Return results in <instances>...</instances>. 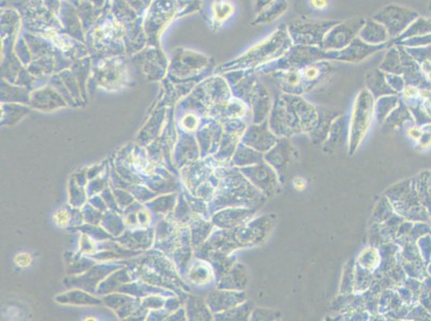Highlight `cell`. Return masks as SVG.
Instances as JSON below:
<instances>
[{"mask_svg":"<svg viewBox=\"0 0 431 321\" xmlns=\"http://www.w3.org/2000/svg\"><path fill=\"white\" fill-rule=\"evenodd\" d=\"M183 128H186V130H189V131H194L198 128V119L196 117L192 116V115H188V116L185 117L183 120Z\"/></svg>","mask_w":431,"mask_h":321,"instance_id":"obj_4","label":"cell"},{"mask_svg":"<svg viewBox=\"0 0 431 321\" xmlns=\"http://www.w3.org/2000/svg\"><path fill=\"white\" fill-rule=\"evenodd\" d=\"M53 220H54L55 224L60 227H67L68 225L70 224V220H71V214L66 209H60L54 213Z\"/></svg>","mask_w":431,"mask_h":321,"instance_id":"obj_2","label":"cell"},{"mask_svg":"<svg viewBox=\"0 0 431 321\" xmlns=\"http://www.w3.org/2000/svg\"><path fill=\"white\" fill-rule=\"evenodd\" d=\"M304 74H305L306 79L313 81V79H317L320 74V71L317 67H309L304 71Z\"/></svg>","mask_w":431,"mask_h":321,"instance_id":"obj_6","label":"cell"},{"mask_svg":"<svg viewBox=\"0 0 431 321\" xmlns=\"http://www.w3.org/2000/svg\"><path fill=\"white\" fill-rule=\"evenodd\" d=\"M14 262L20 268H27L33 262V257L28 253H20L15 256Z\"/></svg>","mask_w":431,"mask_h":321,"instance_id":"obj_3","label":"cell"},{"mask_svg":"<svg viewBox=\"0 0 431 321\" xmlns=\"http://www.w3.org/2000/svg\"><path fill=\"white\" fill-rule=\"evenodd\" d=\"M294 186L298 191H302L306 188V182L304 181V179H296L294 182Z\"/></svg>","mask_w":431,"mask_h":321,"instance_id":"obj_8","label":"cell"},{"mask_svg":"<svg viewBox=\"0 0 431 321\" xmlns=\"http://www.w3.org/2000/svg\"><path fill=\"white\" fill-rule=\"evenodd\" d=\"M287 83L291 86H298L300 83V75L298 71H291L285 75Z\"/></svg>","mask_w":431,"mask_h":321,"instance_id":"obj_5","label":"cell"},{"mask_svg":"<svg viewBox=\"0 0 431 321\" xmlns=\"http://www.w3.org/2000/svg\"><path fill=\"white\" fill-rule=\"evenodd\" d=\"M211 275L209 269L204 268L203 266L194 267L190 272L191 279L196 284H205V283H207V281H209Z\"/></svg>","mask_w":431,"mask_h":321,"instance_id":"obj_1","label":"cell"},{"mask_svg":"<svg viewBox=\"0 0 431 321\" xmlns=\"http://www.w3.org/2000/svg\"><path fill=\"white\" fill-rule=\"evenodd\" d=\"M310 5L317 10H323L328 5V0H310Z\"/></svg>","mask_w":431,"mask_h":321,"instance_id":"obj_7","label":"cell"}]
</instances>
